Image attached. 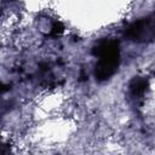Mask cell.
<instances>
[{
  "label": "cell",
  "instance_id": "cell-1",
  "mask_svg": "<svg viewBox=\"0 0 155 155\" xmlns=\"http://www.w3.org/2000/svg\"><path fill=\"white\" fill-rule=\"evenodd\" d=\"M94 56L98 58L96 64V78L98 80H107L116 71L119 67V46L113 40H103L93 48Z\"/></svg>",
  "mask_w": 155,
  "mask_h": 155
},
{
  "label": "cell",
  "instance_id": "cell-2",
  "mask_svg": "<svg viewBox=\"0 0 155 155\" xmlns=\"http://www.w3.org/2000/svg\"><path fill=\"white\" fill-rule=\"evenodd\" d=\"M127 36L137 42L150 41L155 38V27L148 19H140L131 24L127 29Z\"/></svg>",
  "mask_w": 155,
  "mask_h": 155
},
{
  "label": "cell",
  "instance_id": "cell-3",
  "mask_svg": "<svg viewBox=\"0 0 155 155\" xmlns=\"http://www.w3.org/2000/svg\"><path fill=\"white\" fill-rule=\"evenodd\" d=\"M148 86V82L144 80V79H134L130 86L131 88V92L134 97H138V96H142L144 92H145V88Z\"/></svg>",
  "mask_w": 155,
  "mask_h": 155
}]
</instances>
